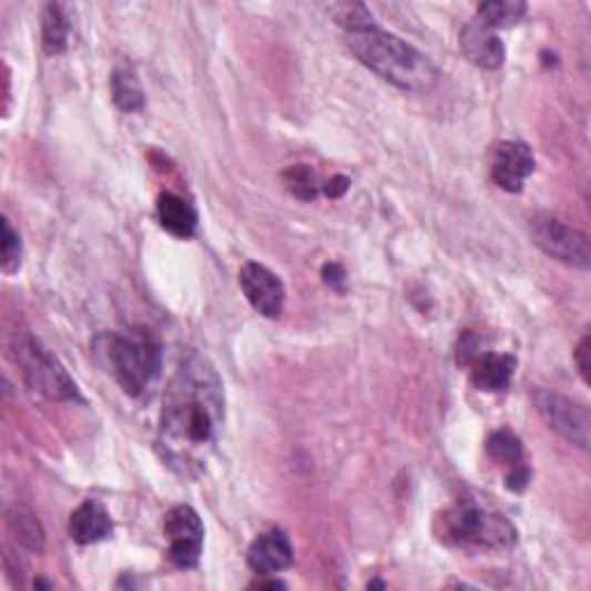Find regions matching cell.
<instances>
[{"label":"cell","instance_id":"5b68a950","mask_svg":"<svg viewBox=\"0 0 591 591\" xmlns=\"http://www.w3.org/2000/svg\"><path fill=\"white\" fill-rule=\"evenodd\" d=\"M12 354L28 386L44 393L51 400H81L79 388L65 373L63 365L31 333H14Z\"/></svg>","mask_w":591,"mask_h":591},{"label":"cell","instance_id":"4316f807","mask_svg":"<svg viewBox=\"0 0 591 591\" xmlns=\"http://www.w3.org/2000/svg\"><path fill=\"white\" fill-rule=\"evenodd\" d=\"M349 179L347 176H335L324 185V192L330 196V200H340V196L349 190Z\"/></svg>","mask_w":591,"mask_h":591},{"label":"cell","instance_id":"8fae6325","mask_svg":"<svg viewBox=\"0 0 591 591\" xmlns=\"http://www.w3.org/2000/svg\"><path fill=\"white\" fill-rule=\"evenodd\" d=\"M294 564V548L285 531L273 529L262 533L247 550V567L259 575H273Z\"/></svg>","mask_w":591,"mask_h":591},{"label":"cell","instance_id":"603a6c76","mask_svg":"<svg viewBox=\"0 0 591 591\" xmlns=\"http://www.w3.org/2000/svg\"><path fill=\"white\" fill-rule=\"evenodd\" d=\"M21 262V238L12 230L10 220H3V268L6 273H14Z\"/></svg>","mask_w":591,"mask_h":591},{"label":"cell","instance_id":"2e32d148","mask_svg":"<svg viewBox=\"0 0 591 591\" xmlns=\"http://www.w3.org/2000/svg\"><path fill=\"white\" fill-rule=\"evenodd\" d=\"M157 217L162 230L169 232L176 238H190L196 232V224H200V215H196L194 206L181 196L172 192H162L157 200Z\"/></svg>","mask_w":591,"mask_h":591},{"label":"cell","instance_id":"d4e9b609","mask_svg":"<svg viewBox=\"0 0 591 591\" xmlns=\"http://www.w3.org/2000/svg\"><path fill=\"white\" fill-rule=\"evenodd\" d=\"M322 277H324V283L328 287H333V289H343L345 287V279H347L345 268L340 264H326Z\"/></svg>","mask_w":591,"mask_h":591},{"label":"cell","instance_id":"30bf717a","mask_svg":"<svg viewBox=\"0 0 591 591\" xmlns=\"http://www.w3.org/2000/svg\"><path fill=\"white\" fill-rule=\"evenodd\" d=\"M492 181L506 192H522L527 179L537 172V160L522 142H501L492 153Z\"/></svg>","mask_w":591,"mask_h":591},{"label":"cell","instance_id":"6da1fadb","mask_svg":"<svg viewBox=\"0 0 591 591\" xmlns=\"http://www.w3.org/2000/svg\"><path fill=\"white\" fill-rule=\"evenodd\" d=\"M224 420V390L213 363L190 354L162 400L157 444L162 458L183 476H196L215 448Z\"/></svg>","mask_w":591,"mask_h":591},{"label":"cell","instance_id":"9c48e42d","mask_svg":"<svg viewBox=\"0 0 591 591\" xmlns=\"http://www.w3.org/2000/svg\"><path fill=\"white\" fill-rule=\"evenodd\" d=\"M241 289L247 298V303L257 309V313L266 319H277L285 309V285L271 268L247 262L238 273Z\"/></svg>","mask_w":591,"mask_h":591},{"label":"cell","instance_id":"484cf974","mask_svg":"<svg viewBox=\"0 0 591 591\" xmlns=\"http://www.w3.org/2000/svg\"><path fill=\"white\" fill-rule=\"evenodd\" d=\"M575 365H578V370H580V377L584 381H589V335L582 337V343L575 349Z\"/></svg>","mask_w":591,"mask_h":591},{"label":"cell","instance_id":"4fadbf2b","mask_svg":"<svg viewBox=\"0 0 591 591\" xmlns=\"http://www.w3.org/2000/svg\"><path fill=\"white\" fill-rule=\"evenodd\" d=\"M486 450L492 462L509 469V476H506V488L513 492H522L529 483L531 473H529V467L524 465V450H522L520 439L509 430H501L488 439Z\"/></svg>","mask_w":591,"mask_h":591},{"label":"cell","instance_id":"8992f818","mask_svg":"<svg viewBox=\"0 0 591 591\" xmlns=\"http://www.w3.org/2000/svg\"><path fill=\"white\" fill-rule=\"evenodd\" d=\"M529 234L531 241L537 243L548 257L575 268H589V238L582 232L569 227V224H564L559 217L550 213H537L529 220Z\"/></svg>","mask_w":591,"mask_h":591},{"label":"cell","instance_id":"52a82bcc","mask_svg":"<svg viewBox=\"0 0 591 591\" xmlns=\"http://www.w3.org/2000/svg\"><path fill=\"white\" fill-rule=\"evenodd\" d=\"M164 533L169 541V559L179 569H196L204 550V522L192 506H174L164 518Z\"/></svg>","mask_w":591,"mask_h":591},{"label":"cell","instance_id":"5bb4252c","mask_svg":"<svg viewBox=\"0 0 591 591\" xmlns=\"http://www.w3.org/2000/svg\"><path fill=\"white\" fill-rule=\"evenodd\" d=\"M114 533L109 511L95 499H86L70 516V537L79 546H93L106 541Z\"/></svg>","mask_w":591,"mask_h":591},{"label":"cell","instance_id":"cb8c5ba5","mask_svg":"<svg viewBox=\"0 0 591 591\" xmlns=\"http://www.w3.org/2000/svg\"><path fill=\"white\" fill-rule=\"evenodd\" d=\"M478 356H481V354H478V340H476V335L467 330V333L460 337L458 363H460V365H471Z\"/></svg>","mask_w":591,"mask_h":591},{"label":"cell","instance_id":"9a60e30c","mask_svg":"<svg viewBox=\"0 0 591 591\" xmlns=\"http://www.w3.org/2000/svg\"><path fill=\"white\" fill-rule=\"evenodd\" d=\"M518 360L509 354H481L471 363V384L478 390L501 393L511 386Z\"/></svg>","mask_w":591,"mask_h":591},{"label":"cell","instance_id":"44dd1931","mask_svg":"<svg viewBox=\"0 0 591 591\" xmlns=\"http://www.w3.org/2000/svg\"><path fill=\"white\" fill-rule=\"evenodd\" d=\"M283 179H285V185L289 187V192L294 196H298V200H303V202L317 200L319 181H317V174L307 164H294V166H289L287 172L283 174Z\"/></svg>","mask_w":591,"mask_h":591},{"label":"cell","instance_id":"e0dca14e","mask_svg":"<svg viewBox=\"0 0 591 591\" xmlns=\"http://www.w3.org/2000/svg\"><path fill=\"white\" fill-rule=\"evenodd\" d=\"M70 42V17L65 6L49 3L42 14V49L49 55H61Z\"/></svg>","mask_w":591,"mask_h":591},{"label":"cell","instance_id":"d6986e66","mask_svg":"<svg viewBox=\"0 0 591 591\" xmlns=\"http://www.w3.org/2000/svg\"><path fill=\"white\" fill-rule=\"evenodd\" d=\"M8 524L12 529V533L17 537V541L31 552H44V529L40 524V520L35 518V513H31L23 506H14L8 513Z\"/></svg>","mask_w":591,"mask_h":591},{"label":"cell","instance_id":"7402d4cb","mask_svg":"<svg viewBox=\"0 0 591 591\" xmlns=\"http://www.w3.org/2000/svg\"><path fill=\"white\" fill-rule=\"evenodd\" d=\"M330 14H333V21H335L337 26H343L347 33H351V31H360V28H368V26H375L370 10L365 8V6H358V3H340V6H333V8H330Z\"/></svg>","mask_w":591,"mask_h":591},{"label":"cell","instance_id":"7a4b0ae2","mask_svg":"<svg viewBox=\"0 0 591 591\" xmlns=\"http://www.w3.org/2000/svg\"><path fill=\"white\" fill-rule=\"evenodd\" d=\"M347 47L365 68L400 91L428 93L437 86L439 70L428 55L377 23L347 33Z\"/></svg>","mask_w":591,"mask_h":591},{"label":"cell","instance_id":"277c9868","mask_svg":"<svg viewBox=\"0 0 591 591\" xmlns=\"http://www.w3.org/2000/svg\"><path fill=\"white\" fill-rule=\"evenodd\" d=\"M437 537L462 550H509L518 531L509 518L476 501H460L437 518Z\"/></svg>","mask_w":591,"mask_h":591},{"label":"cell","instance_id":"ba28073f","mask_svg":"<svg viewBox=\"0 0 591 591\" xmlns=\"http://www.w3.org/2000/svg\"><path fill=\"white\" fill-rule=\"evenodd\" d=\"M537 409L546 418V424L571 441L573 446L589 450V428H591V418L589 409L567 396H559V393L552 390H539L537 396Z\"/></svg>","mask_w":591,"mask_h":591},{"label":"cell","instance_id":"3957f363","mask_svg":"<svg viewBox=\"0 0 591 591\" xmlns=\"http://www.w3.org/2000/svg\"><path fill=\"white\" fill-rule=\"evenodd\" d=\"M98 360L132 398H142L162 370V349L149 328L104 333L93 343Z\"/></svg>","mask_w":591,"mask_h":591},{"label":"cell","instance_id":"ac0fdd59","mask_svg":"<svg viewBox=\"0 0 591 591\" xmlns=\"http://www.w3.org/2000/svg\"><path fill=\"white\" fill-rule=\"evenodd\" d=\"M111 98H114L123 114H136V111H142L146 104L139 77L128 68H121L111 74Z\"/></svg>","mask_w":591,"mask_h":591},{"label":"cell","instance_id":"7c38bea8","mask_svg":"<svg viewBox=\"0 0 591 591\" xmlns=\"http://www.w3.org/2000/svg\"><path fill=\"white\" fill-rule=\"evenodd\" d=\"M460 49L467 55V61L483 70H499L506 59L503 42L497 38L492 28L476 19L462 28Z\"/></svg>","mask_w":591,"mask_h":591},{"label":"cell","instance_id":"ffe728a7","mask_svg":"<svg viewBox=\"0 0 591 591\" xmlns=\"http://www.w3.org/2000/svg\"><path fill=\"white\" fill-rule=\"evenodd\" d=\"M527 12L524 3H516V0H490V3L478 6L476 21H481L488 28H509L522 21Z\"/></svg>","mask_w":591,"mask_h":591}]
</instances>
